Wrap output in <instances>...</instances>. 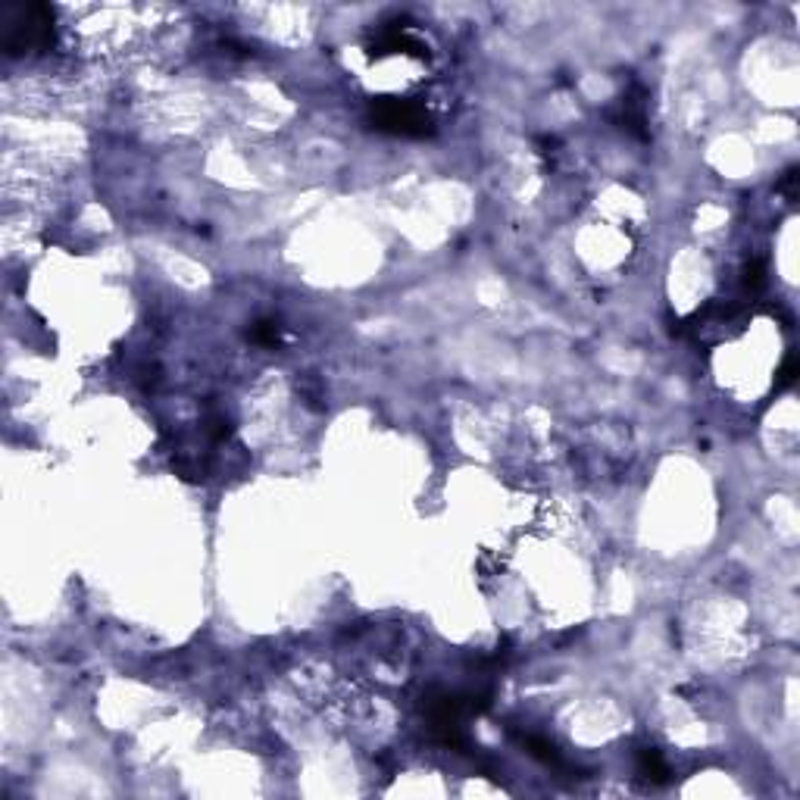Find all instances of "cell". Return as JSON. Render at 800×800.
Masks as SVG:
<instances>
[{"mask_svg":"<svg viewBox=\"0 0 800 800\" xmlns=\"http://www.w3.org/2000/svg\"><path fill=\"white\" fill-rule=\"evenodd\" d=\"M372 122L381 132L403 135V138H425L431 135V119L413 100H379L372 106Z\"/></svg>","mask_w":800,"mask_h":800,"instance_id":"1","label":"cell"},{"mask_svg":"<svg viewBox=\"0 0 800 800\" xmlns=\"http://www.w3.org/2000/svg\"><path fill=\"white\" fill-rule=\"evenodd\" d=\"M54 19H50V10L47 6H25V10H19L16 23L10 25V35H6V47H10V54H25V50H41L50 44V38H54Z\"/></svg>","mask_w":800,"mask_h":800,"instance_id":"2","label":"cell"},{"mask_svg":"<svg viewBox=\"0 0 800 800\" xmlns=\"http://www.w3.org/2000/svg\"><path fill=\"white\" fill-rule=\"evenodd\" d=\"M782 191L788 194V197H794V194H797V172H788V176H784Z\"/></svg>","mask_w":800,"mask_h":800,"instance_id":"6","label":"cell"},{"mask_svg":"<svg viewBox=\"0 0 800 800\" xmlns=\"http://www.w3.org/2000/svg\"><path fill=\"white\" fill-rule=\"evenodd\" d=\"M638 769H641V775L651 778V782H666V778H669V766H666V760H663L657 751H644V753H641Z\"/></svg>","mask_w":800,"mask_h":800,"instance_id":"3","label":"cell"},{"mask_svg":"<svg viewBox=\"0 0 800 800\" xmlns=\"http://www.w3.org/2000/svg\"><path fill=\"white\" fill-rule=\"evenodd\" d=\"M763 282H766V266H763L760 259H753V263L744 269V285L751 288V291H756V288H763Z\"/></svg>","mask_w":800,"mask_h":800,"instance_id":"4","label":"cell"},{"mask_svg":"<svg viewBox=\"0 0 800 800\" xmlns=\"http://www.w3.org/2000/svg\"><path fill=\"white\" fill-rule=\"evenodd\" d=\"M794 379H797V359H794V357H791V359H788V363H784V366H782V369H778V379H775V388H788V385H791V381H794Z\"/></svg>","mask_w":800,"mask_h":800,"instance_id":"5","label":"cell"}]
</instances>
